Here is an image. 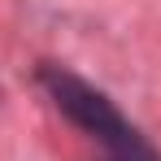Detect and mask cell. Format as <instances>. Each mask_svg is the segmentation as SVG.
Masks as SVG:
<instances>
[{"label":"cell","instance_id":"1","mask_svg":"<svg viewBox=\"0 0 161 161\" xmlns=\"http://www.w3.org/2000/svg\"><path fill=\"white\" fill-rule=\"evenodd\" d=\"M39 83H44L48 100L57 105V113H61L70 126H79L83 135H92L109 157L148 148L144 135L122 118V109L113 105L100 87H92L87 79H79L74 70H65V65H44V70H39Z\"/></svg>","mask_w":161,"mask_h":161},{"label":"cell","instance_id":"2","mask_svg":"<svg viewBox=\"0 0 161 161\" xmlns=\"http://www.w3.org/2000/svg\"><path fill=\"white\" fill-rule=\"evenodd\" d=\"M109 161H161L153 148H139V153H122V157H109Z\"/></svg>","mask_w":161,"mask_h":161}]
</instances>
